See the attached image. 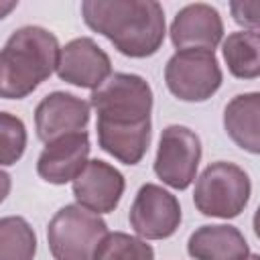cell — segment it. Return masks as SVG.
<instances>
[{
  "label": "cell",
  "mask_w": 260,
  "mask_h": 260,
  "mask_svg": "<svg viewBox=\"0 0 260 260\" xmlns=\"http://www.w3.org/2000/svg\"><path fill=\"white\" fill-rule=\"evenodd\" d=\"M98 114L95 132L102 150L124 165H138L152 134V89L136 73H112L89 95Z\"/></svg>",
  "instance_id": "obj_1"
},
{
  "label": "cell",
  "mask_w": 260,
  "mask_h": 260,
  "mask_svg": "<svg viewBox=\"0 0 260 260\" xmlns=\"http://www.w3.org/2000/svg\"><path fill=\"white\" fill-rule=\"evenodd\" d=\"M83 22L132 59L154 55L167 35L165 10L154 0H83Z\"/></svg>",
  "instance_id": "obj_2"
},
{
  "label": "cell",
  "mask_w": 260,
  "mask_h": 260,
  "mask_svg": "<svg viewBox=\"0 0 260 260\" xmlns=\"http://www.w3.org/2000/svg\"><path fill=\"white\" fill-rule=\"evenodd\" d=\"M57 37L43 26L16 28L0 49V98L22 100L30 95L57 67Z\"/></svg>",
  "instance_id": "obj_3"
},
{
  "label": "cell",
  "mask_w": 260,
  "mask_h": 260,
  "mask_svg": "<svg viewBox=\"0 0 260 260\" xmlns=\"http://www.w3.org/2000/svg\"><path fill=\"white\" fill-rule=\"evenodd\" d=\"M252 183L248 173L228 160L211 162L195 181L193 203L207 217H238L250 201Z\"/></svg>",
  "instance_id": "obj_4"
},
{
  "label": "cell",
  "mask_w": 260,
  "mask_h": 260,
  "mask_svg": "<svg viewBox=\"0 0 260 260\" xmlns=\"http://www.w3.org/2000/svg\"><path fill=\"white\" fill-rule=\"evenodd\" d=\"M106 236V221L77 203L61 207L47 225V244L55 260H93Z\"/></svg>",
  "instance_id": "obj_5"
},
{
  "label": "cell",
  "mask_w": 260,
  "mask_h": 260,
  "mask_svg": "<svg viewBox=\"0 0 260 260\" xmlns=\"http://www.w3.org/2000/svg\"><path fill=\"white\" fill-rule=\"evenodd\" d=\"M221 67L215 51L183 49L165 65V83L181 102H205L221 85Z\"/></svg>",
  "instance_id": "obj_6"
},
{
  "label": "cell",
  "mask_w": 260,
  "mask_h": 260,
  "mask_svg": "<svg viewBox=\"0 0 260 260\" xmlns=\"http://www.w3.org/2000/svg\"><path fill=\"white\" fill-rule=\"evenodd\" d=\"M199 160L201 140L191 128L171 124L162 130L154 156V173L165 185L179 191L187 189L195 181Z\"/></svg>",
  "instance_id": "obj_7"
},
{
  "label": "cell",
  "mask_w": 260,
  "mask_h": 260,
  "mask_svg": "<svg viewBox=\"0 0 260 260\" xmlns=\"http://www.w3.org/2000/svg\"><path fill=\"white\" fill-rule=\"evenodd\" d=\"M181 217L179 199L154 183H146L138 189L128 213L132 230L142 240L171 238L181 225Z\"/></svg>",
  "instance_id": "obj_8"
},
{
  "label": "cell",
  "mask_w": 260,
  "mask_h": 260,
  "mask_svg": "<svg viewBox=\"0 0 260 260\" xmlns=\"http://www.w3.org/2000/svg\"><path fill=\"white\" fill-rule=\"evenodd\" d=\"M55 73L65 83L93 91L112 75V61L93 39L77 37L59 49Z\"/></svg>",
  "instance_id": "obj_9"
},
{
  "label": "cell",
  "mask_w": 260,
  "mask_h": 260,
  "mask_svg": "<svg viewBox=\"0 0 260 260\" xmlns=\"http://www.w3.org/2000/svg\"><path fill=\"white\" fill-rule=\"evenodd\" d=\"M71 183L77 205L98 215L114 211L126 187L124 175L114 165L100 158L87 160Z\"/></svg>",
  "instance_id": "obj_10"
},
{
  "label": "cell",
  "mask_w": 260,
  "mask_h": 260,
  "mask_svg": "<svg viewBox=\"0 0 260 260\" xmlns=\"http://www.w3.org/2000/svg\"><path fill=\"white\" fill-rule=\"evenodd\" d=\"M89 102L67 91H53L45 95L35 110V130L39 140L49 144L61 136L85 130L89 122Z\"/></svg>",
  "instance_id": "obj_11"
},
{
  "label": "cell",
  "mask_w": 260,
  "mask_h": 260,
  "mask_svg": "<svg viewBox=\"0 0 260 260\" xmlns=\"http://www.w3.org/2000/svg\"><path fill=\"white\" fill-rule=\"evenodd\" d=\"M171 41L177 51L183 49H207L215 47L223 39V20L211 4L195 2L183 6L171 22Z\"/></svg>",
  "instance_id": "obj_12"
},
{
  "label": "cell",
  "mask_w": 260,
  "mask_h": 260,
  "mask_svg": "<svg viewBox=\"0 0 260 260\" xmlns=\"http://www.w3.org/2000/svg\"><path fill=\"white\" fill-rule=\"evenodd\" d=\"M89 136L85 130L61 136L45 144L37 160V173L43 181L53 185H65L73 181L85 167L89 156Z\"/></svg>",
  "instance_id": "obj_13"
},
{
  "label": "cell",
  "mask_w": 260,
  "mask_h": 260,
  "mask_svg": "<svg viewBox=\"0 0 260 260\" xmlns=\"http://www.w3.org/2000/svg\"><path fill=\"white\" fill-rule=\"evenodd\" d=\"M193 260H246L252 252L244 234L228 223H211L197 228L187 242Z\"/></svg>",
  "instance_id": "obj_14"
},
{
  "label": "cell",
  "mask_w": 260,
  "mask_h": 260,
  "mask_svg": "<svg viewBox=\"0 0 260 260\" xmlns=\"http://www.w3.org/2000/svg\"><path fill=\"white\" fill-rule=\"evenodd\" d=\"M228 136L250 154L260 152V93L248 91L232 98L223 110Z\"/></svg>",
  "instance_id": "obj_15"
},
{
  "label": "cell",
  "mask_w": 260,
  "mask_h": 260,
  "mask_svg": "<svg viewBox=\"0 0 260 260\" xmlns=\"http://www.w3.org/2000/svg\"><path fill=\"white\" fill-rule=\"evenodd\" d=\"M223 61L238 79H256L260 75V35L258 30L230 32L221 43Z\"/></svg>",
  "instance_id": "obj_16"
},
{
  "label": "cell",
  "mask_w": 260,
  "mask_h": 260,
  "mask_svg": "<svg viewBox=\"0 0 260 260\" xmlns=\"http://www.w3.org/2000/svg\"><path fill=\"white\" fill-rule=\"evenodd\" d=\"M37 234L20 215L0 217V260H35Z\"/></svg>",
  "instance_id": "obj_17"
},
{
  "label": "cell",
  "mask_w": 260,
  "mask_h": 260,
  "mask_svg": "<svg viewBox=\"0 0 260 260\" xmlns=\"http://www.w3.org/2000/svg\"><path fill=\"white\" fill-rule=\"evenodd\" d=\"M93 260H154V250L142 238L124 232H108L98 246Z\"/></svg>",
  "instance_id": "obj_18"
},
{
  "label": "cell",
  "mask_w": 260,
  "mask_h": 260,
  "mask_svg": "<svg viewBox=\"0 0 260 260\" xmlns=\"http://www.w3.org/2000/svg\"><path fill=\"white\" fill-rule=\"evenodd\" d=\"M26 148V126L24 122L10 114L0 112V165H16Z\"/></svg>",
  "instance_id": "obj_19"
},
{
  "label": "cell",
  "mask_w": 260,
  "mask_h": 260,
  "mask_svg": "<svg viewBox=\"0 0 260 260\" xmlns=\"http://www.w3.org/2000/svg\"><path fill=\"white\" fill-rule=\"evenodd\" d=\"M230 12H232L234 20L244 26V30H258V26H260V2L258 0L230 2Z\"/></svg>",
  "instance_id": "obj_20"
},
{
  "label": "cell",
  "mask_w": 260,
  "mask_h": 260,
  "mask_svg": "<svg viewBox=\"0 0 260 260\" xmlns=\"http://www.w3.org/2000/svg\"><path fill=\"white\" fill-rule=\"evenodd\" d=\"M10 187H12V179H10V175H8L6 171H2V169H0V203L8 197Z\"/></svg>",
  "instance_id": "obj_21"
},
{
  "label": "cell",
  "mask_w": 260,
  "mask_h": 260,
  "mask_svg": "<svg viewBox=\"0 0 260 260\" xmlns=\"http://www.w3.org/2000/svg\"><path fill=\"white\" fill-rule=\"evenodd\" d=\"M18 6V2L16 0H0V20L2 18H6L14 8Z\"/></svg>",
  "instance_id": "obj_22"
},
{
  "label": "cell",
  "mask_w": 260,
  "mask_h": 260,
  "mask_svg": "<svg viewBox=\"0 0 260 260\" xmlns=\"http://www.w3.org/2000/svg\"><path fill=\"white\" fill-rule=\"evenodd\" d=\"M246 260H260V256H258V254H250Z\"/></svg>",
  "instance_id": "obj_23"
}]
</instances>
